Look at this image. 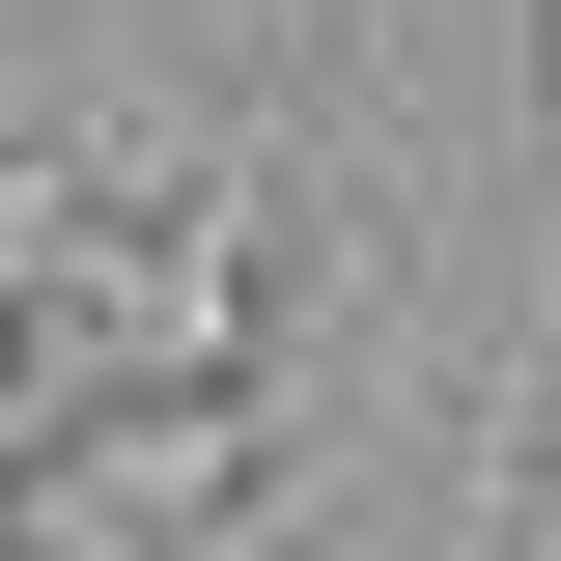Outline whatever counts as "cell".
Listing matches in <instances>:
<instances>
[{
	"label": "cell",
	"mask_w": 561,
	"mask_h": 561,
	"mask_svg": "<svg viewBox=\"0 0 561 561\" xmlns=\"http://www.w3.org/2000/svg\"><path fill=\"white\" fill-rule=\"evenodd\" d=\"M253 478H280V421L197 365V393H113V421H57V449H28V534L169 561V534H253Z\"/></svg>",
	"instance_id": "cell-1"
},
{
	"label": "cell",
	"mask_w": 561,
	"mask_h": 561,
	"mask_svg": "<svg viewBox=\"0 0 561 561\" xmlns=\"http://www.w3.org/2000/svg\"><path fill=\"white\" fill-rule=\"evenodd\" d=\"M0 561H28V449H0Z\"/></svg>",
	"instance_id": "cell-2"
}]
</instances>
